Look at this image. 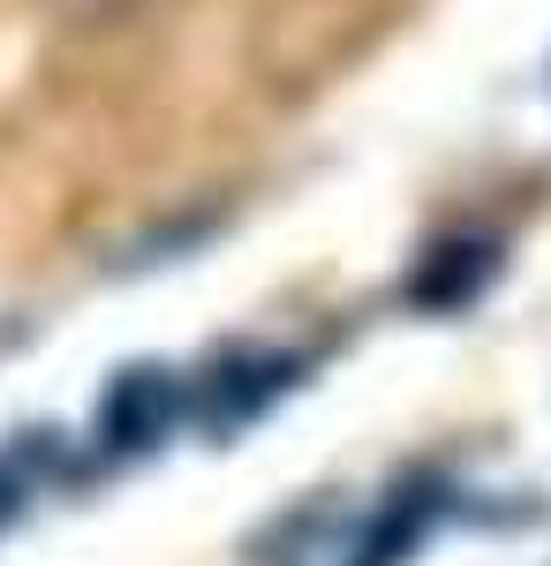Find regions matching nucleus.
Segmentation results:
<instances>
[{
	"label": "nucleus",
	"mask_w": 551,
	"mask_h": 566,
	"mask_svg": "<svg viewBox=\"0 0 551 566\" xmlns=\"http://www.w3.org/2000/svg\"><path fill=\"white\" fill-rule=\"evenodd\" d=\"M491 280H499V242L491 234H446V242H430L424 258H416L408 303L416 310H468Z\"/></svg>",
	"instance_id": "nucleus-1"
},
{
	"label": "nucleus",
	"mask_w": 551,
	"mask_h": 566,
	"mask_svg": "<svg viewBox=\"0 0 551 566\" xmlns=\"http://www.w3.org/2000/svg\"><path fill=\"white\" fill-rule=\"evenodd\" d=\"M174 408H181V392H174L167 370H122L106 400H98V438H106V453H152L159 438L174 431Z\"/></svg>",
	"instance_id": "nucleus-2"
},
{
	"label": "nucleus",
	"mask_w": 551,
	"mask_h": 566,
	"mask_svg": "<svg viewBox=\"0 0 551 566\" xmlns=\"http://www.w3.org/2000/svg\"><path fill=\"white\" fill-rule=\"evenodd\" d=\"M8 514H15V483L0 476V528H8Z\"/></svg>",
	"instance_id": "nucleus-3"
}]
</instances>
